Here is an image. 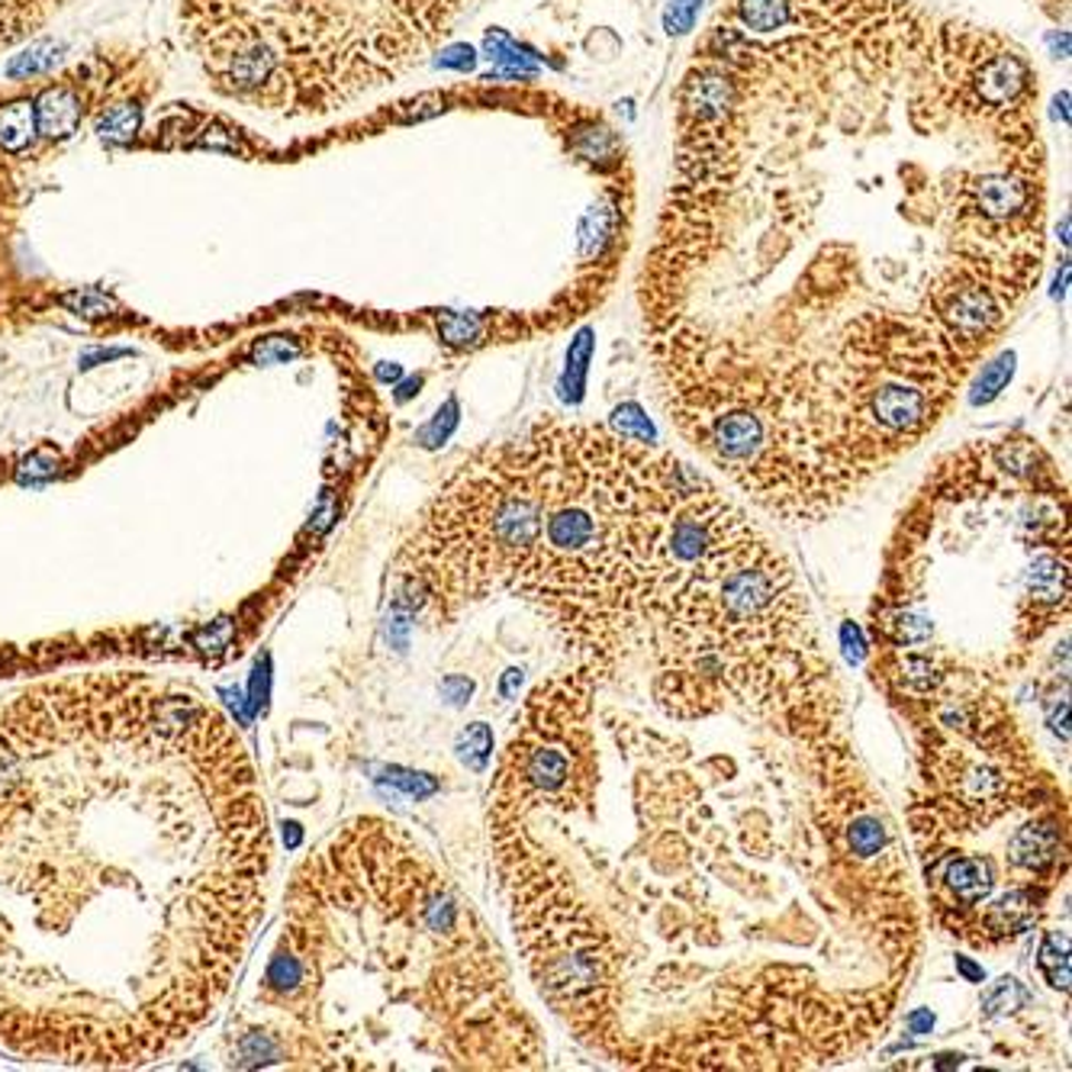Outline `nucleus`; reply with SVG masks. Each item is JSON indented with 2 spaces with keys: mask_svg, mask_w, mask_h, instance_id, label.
Wrapping results in <instances>:
<instances>
[{
  "mask_svg": "<svg viewBox=\"0 0 1072 1072\" xmlns=\"http://www.w3.org/2000/svg\"><path fill=\"white\" fill-rule=\"evenodd\" d=\"M1043 245L1011 39L908 0H728L638 284L670 419L824 513L934 429Z\"/></svg>",
  "mask_w": 1072,
  "mask_h": 1072,
  "instance_id": "obj_1",
  "label": "nucleus"
},
{
  "mask_svg": "<svg viewBox=\"0 0 1072 1072\" xmlns=\"http://www.w3.org/2000/svg\"><path fill=\"white\" fill-rule=\"evenodd\" d=\"M528 444L545 513L509 590L535 602L596 670L648 631L654 560L690 467L592 425L542 422Z\"/></svg>",
  "mask_w": 1072,
  "mask_h": 1072,
  "instance_id": "obj_2",
  "label": "nucleus"
},
{
  "mask_svg": "<svg viewBox=\"0 0 1072 1072\" xmlns=\"http://www.w3.org/2000/svg\"><path fill=\"white\" fill-rule=\"evenodd\" d=\"M587 705V676L555 680L532 693L525 725L496 774V789L490 796L493 812L525 814L535 806L577 812L590 806L596 750L584 725Z\"/></svg>",
  "mask_w": 1072,
  "mask_h": 1072,
  "instance_id": "obj_3",
  "label": "nucleus"
},
{
  "mask_svg": "<svg viewBox=\"0 0 1072 1072\" xmlns=\"http://www.w3.org/2000/svg\"><path fill=\"white\" fill-rule=\"evenodd\" d=\"M927 876H934V886L940 889L960 912H973L996 892L992 860L976 856V853H934Z\"/></svg>",
  "mask_w": 1072,
  "mask_h": 1072,
  "instance_id": "obj_4",
  "label": "nucleus"
},
{
  "mask_svg": "<svg viewBox=\"0 0 1072 1072\" xmlns=\"http://www.w3.org/2000/svg\"><path fill=\"white\" fill-rule=\"evenodd\" d=\"M1066 851V831L1057 818H1034L1021 824L1008 841V866L1028 876H1053Z\"/></svg>",
  "mask_w": 1072,
  "mask_h": 1072,
  "instance_id": "obj_5",
  "label": "nucleus"
},
{
  "mask_svg": "<svg viewBox=\"0 0 1072 1072\" xmlns=\"http://www.w3.org/2000/svg\"><path fill=\"white\" fill-rule=\"evenodd\" d=\"M33 107H36L39 136L49 139V143L72 139L74 133H77V126H81V119L87 116L84 94L74 84H69V81H59V84L42 87V94L33 101Z\"/></svg>",
  "mask_w": 1072,
  "mask_h": 1072,
  "instance_id": "obj_6",
  "label": "nucleus"
},
{
  "mask_svg": "<svg viewBox=\"0 0 1072 1072\" xmlns=\"http://www.w3.org/2000/svg\"><path fill=\"white\" fill-rule=\"evenodd\" d=\"M1066 592H1070V564L1066 557L1060 560L1057 555L1037 557L1031 574H1028V596L1034 599V606H1066Z\"/></svg>",
  "mask_w": 1072,
  "mask_h": 1072,
  "instance_id": "obj_7",
  "label": "nucleus"
},
{
  "mask_svg": "<svg viewBox=\"0 0 1072 1072\" xmlns=\"http://www.w3.org/2000/svg\"><path fill=\"white\" fill-rule=\"evenodd\" d=\"M36 107L33 101H7L0 104V151L20 155L36 143Z\"/></svg>",
  "mask_w": 1072,
  "mask_h": 1072,
  "instance_id": "obj_8",
  "label": "nucleus"
},
{
  "mask_svg": "<svg viewBox=\"0 0 1072 1072\" xmlns=\"http://www.w3.org/2000/svg\"><path fill=\"white\" fill-rule=\"evenodd\" d=\"M1037 969L1047 979L1050 989L1070 992V934L1066 931H1047L1037 947Z\"/></svg>",
  "mask_w": 1072,
  "mask_h": 1072,
  "instance_id": "obj_9",
  "label": "nucleus"
},
{
  "mask_svg": "<svg viewBox=\"0 0 1072 1072\" xmlns=\"http://www.w3.org/2000/svg\"><path fill=\"white\" fill-rule=\"evenodd\" d=\"M62 52H65V45H62V42L39 39V42L30 45V49H23L20 55H13V59L7 62V77H10V81H30V77H36V74L52 72V69L59 65Z\"/></svg>",
  "mask_w": 1072,
  "mask_h": 1072,
  "instance_id": "obj_10",
  "label": "nucleus"
},
{
  "mask_svg": "<svg viewBox=\"0 0 1072 1072\" xmlns=\"http://www.w3.org/2000/svg\"><path fill=\"white\" fill-rule=\"evenodd\" d=\"M1034 996L1028 992L1024 982H1018L1015 976H1001L999 982H992L982 996V1018H1001V1015H1015L1021 1008H1031Z\"/></svg>",
  "mask_w": 1072,
  "mask_h": 1072,
  "instance_id": "obj_11",
  "label": "nucleus"
},
{
  "mask_svg": "<svg viewBox=\"0 0 1072 1072\" xmlns=\"http://www.w3.org/2000/svg\"><path fill=\"white\" fill-rule=\"evenodd\" d=\"M143 126V104L139 101H123V104H111L107 111L97 116V136L111 139V143H129Z\"/></svg>",
  "mask_w": 1072,
  "mask_h": 1072,
  "instance_id": "obj_12",
  "label": "nucleus"
},
{
  "mask_svg": "<svg viewBox=\"0 0 1072 1072\" xmlns=\"http://www.w3.org/2000/svg\"><path fill=\"white\" fill-rule=\"evenodd\" d=\"M454 754H458V760H461L467 770L483 774V770H486V764H490V757H493V732H490V725H486V722H474V725H467V728L458 735V740H454Z\"/></svg>",
  "mask_w": 1072,
  "mask_h": 1072,
  "instance_id": "obj_13",
  "label": "nucleus"
},
{
  "mask_svg": "<svg viewBox=\"0 0 1072 1072\" xmlns=\"http://www.w3.org/2000/svg\"><path fill=\"white\" fill-rule=\"evenodd\" d=\"M1008 380H1011V355H1001V358H996L992 365H986V368H982L979 380H976V387H973V393H969V403H973V407L992 403L1001 390L1008 387Z\"/></svg>",
  "mask_w": 1072,
  "mask_h": 1072,
  "instance_id": "obj_14",
  "label": "nucleus"
},
{
  "mask_svg": "<svg viewBox=\"0 0 1072 1072\" xmlns=\"http://www.w3.org/2000/svg\"><path fill=\"white\" fill-rule=\"evenodd\" d=\"M299 341L291 338V335H267V338H259L252 345V361L255 365H287L294 361L299 355Z\"/></svg>",
  "mask_w": 1072,
  "mask_h": 1072,
  "instance_id": "obj_15",
  "label": "nucleus"
},
{
  "mask_svg": "<svg viewBox=\"0 0 1072 1072\" xmlns=\"http://www.w3.org/2000/svg\"><path fill=\"white\" fill-rule=\"evenodd\" d=\"M62 303L77 313V316H111L113 299L94 287H81V291H72V294L62 296Z\"/></svg>",
  "mask_w": 1072,
  "mask_h": 1072,
  "instance_id": "obj_16",
  "label": "nucleus"
},
{
  "mask_svg": "<svg viewBox=\"0 0 1072 1072\" xmlns=\"http://www.w3.org/2000/svg\"><path fill=\"white\" fill-rule=\"evenodd\" d=\"M383 779L390 786H400L412 799H425V796H432L439 789V782L429 777V774H412V770H403V767H387Z\"/></svg>",
  "mask_w": 1072,
  "mask_h": 1072,
  "instance_id": "obj_17",
  "label": "nucleus"
},
{
  "mask_svg": "<svg viewBox=\"0 0 1072 1072\" xmlns=\"http://www.w3.org/2000/svg\"><path fill=\"white\" fill-rule=\"evenodd\" d=\"M454 425H458V403H454V400H448L444 409L435 412V419L419 432V444H422V448H439V444H444V439L454 432Z\"/></svg>",
  "mask_w": 1072,
  "mask_h": 1072,
  "instance_id": "obj_18",
  "label": "nucleus"
},
{
  "mask_svg": "<svg viewBox=\"0 0 1072 1072\" xmlns=\"http://www.w3.org/2000/svg\"><path fill=\"white\" fill-rule=\"evenodd\" d=\"M616 422H619V432L622 439H634V442H654V429L648 422V416L641 412L638 403H626V407L616 412Z\"/></svg>",
  "mask_w": 1072,
  "mask_h": 1072,
  "instance_id": "obj_19",
  "label": "nucleus"
},
{
  "mask_svg": "<svg viewBox=\"0 0 1072 1072\" xmlns=\"http://www.w3.org/2000/svg\"><path fill=\"white\" fill-rule=\"evenodd\" d=\"M442 696H444V703L454 705V708L467 705V703H471V696H474V680H467V676H458V673H454V676H444Z\"/></svg>",
  "mask_w": 1072,
  "mask_h": 1072,
  "instance_id": "obj_20",
  "label": "nucleus"
},
{
  "mask_svg": "<svg viewBox=\"0 0 1072 1072\" xmlns=\"http://www.w3.org/2000/svg\"><path fill=\"white\" fill-rule=\"evenodd\" d=\"M841 644H844V654L851 664H860L866 658V641H863V631L856 622H844L841 626Z\"/></svg>",
  "mask_w": 1072,
  "mask_h": 1072,
  "instance_id": "obj_21",
  "label": "nucleus"
},
{
  "mask_svg": "<svg viewBox=\"0 0 1072 1072\" xmlns=\"http://www.w3.org/2000/svg\"><path fill=\"white\" fill-rule=\"evenodd\" d=\"M267 658L264 661H259L255 664V673H252V708H264V703H267Z\"/></svg>",
  "mask_w": 1072,
  "mask_h": 1072,
  "instance_id": "obj_22",
  "label": "nucleus"
},
{
  "mask_svg": "<svg viewBox=\"0 0 1072 1072\" xmlns=\"http://www.w3.org/2000/svg\"><path fill=\"white\" fill-rule=\"evenodd\" d=\"M522 683H525V670H522V666H509V670L503 673V680H500V696H503V700H516L518 690H522Z\"/></svg>",
  "mask_w": 1072,
  "mask_h": 1072,
  "instance_id": "obj_23",
  "label": "nucleus"
},
{
  "mask_svg": "<svg viewBox=\"0 0 1072 1072\" xmlns=\"http://www.w3.org/2000/svg\"><path fill=\"white\" fill-rule=\"evenodd\" d=\"M908 1031H912L915 1037L931 1034V1031H934V1011H931V1008H918V1011H912V1015H908Z\"/></svg>",
  "mask_w": 1072,
  "mask_h": 1072,
  "instance_id": "obj_24",
  "label": "nucleus"
},
{
  "mask_svg": "<svg viewBox=\"0 0 1072 1072\" xmlns=\"http://www.w3.org/2000/svg\"><path fill=\"white\" fill-rule=\"evenodd\" d=\"M954 966H957V973H960L966 982H976V986H979V982H986V969H982L976 960H969V957H954Z\"/></svg>",
  "mask_w": 1072,
  "mask_h": 1072,
  "instance_id": "obj_25",
  "label": "nucleus"
},
{
  "mask_svg": "<svg viewBox=\"0 0 1072 1072\" xmlns=\"http://www.w3.org/2000/svg\"><path fill=\"white\" fill-rule=\"evenodd\" d=\"M119 355H126V351H104V348H97V351H87L84 358H81V368H94V361H111V358H119Z\"/></svg>",
  "mask_w": 1072,
  "mask_h": 1072,
  "instance_id": "obj_26",
  "label": "nucleus"
},
{
  "mask_svg": "<svg viewBox=\"0 0 1072 1072\" xmlns=\"http://www.w3.org/2000/svg\"><path fill=\"white\" fill-rule=\"evenodd\" d=\"M299 841H303V831H299V824H296V821L284 824V844H287V851H296V848H299Z\"/></svg>",
  "mask_w": 1072,
  "mask_h": 1072,
  "instance_id": "obj_27",
  "label": "nucleus"
},
{
  "mask_svg": "<svg viewBox=\"0 0 1072 1072\" xmlns=\"http://www.w3.org/2000/svg\"><path fill=\"white\" fill-rule=\"evenodd\" d=\"M960 1063H963L960 1053H957V1057H954V1053H944V1057H937V1063H934V1066H937V1070H950V1066H960Z\"/></svg>",
  "mask_w": 1072,
  "mask_h": 1072,
  "instance_id": "obj_28",
  "label": "nucleus"
},
{
  "mask_svg": "<svg viewBox=\"0 0 1072 1072\" xmlns=\"http://www.w3.org/2000/svg\"><path fill=\"white\" fill-rule=\"evenodd\" d=\"M377 377H380V380H400V368H397V365H390V368H387V365H380V368H377Z\"/></svg>",
  "mask_w": 1072,
  "mask_h": 1072,
  "instance_id": "obj_29",
  "label": "nucleus"
},
{
  "mask_svg": "<svg viewBox=\"0 0 1072 1072\" xmlns=\"http://www.w3.org/2000/svg\"><path fill=\"white\" fill-rule=\"evenodd\" d=\"M412 393H419V380H409V383H403V387H400V393H397V400L403 403V400H409Z\"/></svg>",
  "mask_w": 1072,
  "mask_h": 1072,
  "instance_id": "obj_30",
  "label": "nucleus"
},
{
  "mask_svg": "<svg viewBox=\"0 0 1072 1072\" xmlns=\"http://www.w3.org/2000/svg\"><path fill=\"white\" fill-rule=\"evenodd\" d=\"M1066 3H1070V0H1047V7H1050L1053 13H1066Z\"/></svg>",
  "mask_w": 1072,
  "mask_h": 1072,
  "instance_id": "obj_31",
  "label": "nucleus"
}]
</instances>
